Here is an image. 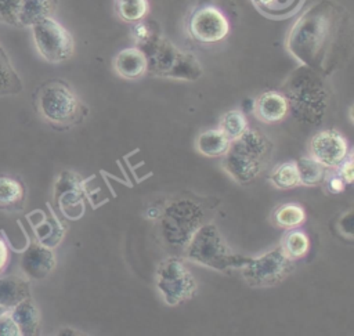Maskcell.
Here are the masks:
<instances>
[{"mask_svg":"<svg viewBox=\"0 0 354 336\" xmlns=\"http://www.w3.org/2000/svg\"><path fill=\"white\" fill-rule=\"evenodd\" d=\"M162 234L167 243L185 246L194 232L202 225L203 212L191 199L171 202L160 213Z\"/></svg>","mask_w":354,"mask_h":336,"instance_id":"ba28073f","label":"cell"},{"mask_svg":"<svg viewBox=\"0 0 354 336\" xmlns=\"http://www.w3.org/2000/svg\"><path fill=\"white\" fill-rule=\"evenodd\" d=\"M6 311H8V310H6V308H3V307L0 306V317H1V315H3Z\"/></svg>","mask_w":354,"mask_h":336,"instance_id":"836d02e7","label":"cell"},{"mask_svg":"<svg viewBox=\"0 0 354 336\" xmlns=\"http://www.w3.org/2000/svg\"><path fill=\"white\" fill-rule=\"evenodd\" d=\"M37 111L44 120L57 126H68L79 119L82 104L66 83L54 80L40 88Z\"/></svg>","mask_w":354,"mask_h":336,"instance_id":"52a82bcc","label":"cell"},{"mask_svg":"<svg viewBox=\"0 0 354 336\" xmlns=\"http://www.w3.org/2000/svg\"><path fill=\"white\" fill-rule=\"evenodd\" d=\"M337 174L343 178V181L350 185L354 181V169H353V152L348 151L346 158L335 167Z\"/></svg>","mask_w":354,"mask_h":336,"instance_id":"f1b7e54d","label":"cell"},{"mask_svg":"<svg viewBox=\"0 0 354 336\" xmlns=\"http://www.w3.org/2000/svg\"><path fill=\"white\" fill-rule=\"evenodd\" d=\"M295 268L281 246H277L261 256L250 257L241 268L245 282L252 288H272L286 279Z\"/></svg>","mask_w":354,"mask_h":336,"instance_id":"9c48e42d","label":"cell"},{"mask_svg":"<svg viewBox=\"0 0 354 336\" xmlns=\"http://www.w3.org/2000/svg\"><path fill=\"white\" fill-rule=\"evenodd\" d=\"M54 202L69 220H79L84 213L86 181L75 171H62L54 184Z\"/></svg>","mask_w":354,"mask_h":336,"instance_id":"7c38bea8","label":"cell"},{"mask_svg":"<svg viewBox=\"0 0 354 336\" xmlns=\"http://www.w3.org/2000/svg\"><path fill=\"white\" fill-rule=\"evenodd\" d=\"M0 336H21L19 328L12 319L10 311H6L0 317Z\"/></svg>","mask_w":354,"mask_h":336,"instance_id":"f546056e","label":"cell"},{"mask_svg":"<svg viewBox=\"0 0 354 336\" xmlns=\"http://www.w3.org/2000/svg\"><path fill=\"white\" fill-rule=\"evenodd\" d=\"M271 220L274 225L282 230L299 228L306 221V212L299 203H283L275 207Z\"/></svg>","mask_w":354,"mask_h":336,"instance_id":"603a6c76","label":"cell"},{"mask_svg":"<svg viewBox=\"0 0 354 336\" xmlns=\"http://www.w3.org/2000/svg\"><path fill=\"white\" fill-rule=\"evenodd\" d=\"M249 127L246 116L242 111L239 109H231L227 111L221 119H220V130L231 140H236L238 137H241L246 129Z\"/></svg>","mask_w":354,"mask_h":336,"instance_id":"4316f807","label":"cell"},{"mask_svg":"<svg viewBox=\"0 0 354 336\" xmlns=\"http://www.w3.org/2000/svg\"><path fill=\"white\" fill-rule=\"evenodd\" d=\"M57 6L58 0H0V22L30 28L41 18L51 17Z\"/></svg>","mask_w":354,"mask_h":336,"instance_id":"8fae6325","label":"cell"},{"mask_svg":"<svg viewBox=\"0 0 354 336\" xmlns=\"http://www.w3.org/2000/svg\"><path fill=\"white\" fill-rule=\"evenodd\" d=\"M254 7L270 18H286L293 15L304 0H252Z\"/></svg>","mask_w":354,"mask_h":336,"instance_id":"cb8c5ba5","label":"cell"},{"mask_svg":"<svg viewBox=\"0 0 354 336\" xmlns=\"http://www.w3.org/2000/svg\"><path fill=\"white\" fill-rule=\"evenodd\" d=\"M324 183H325V187L328 189V192L330 194H340L344 191L346 188V183L343 181V178L337 174V171L335 170L333 173H328L326 171V176L324 178Z\"/></svg>","mask_w":354,"mask_h":336,"instance_id":"4dcf8cb0","label":"cell"},{"mask_svg":"<svg viewBox=\"0 0 354 336\" xmlns=\"http://www.w3.org/2000/svg\"><path fill=\"white\" fill-rule=\"evenodd\" d=\"M32 37L41 58L51 64L69 59L75 51V41L71 32L53 17H46L33 24Z\"/></svg>","mask_w":354,"mask_h":336,"instance_id":"30bf717a","label":"cell"},{"mask_svg":"<svg viewBox=\"0 0 354 336\" xmlns=\"http://www.w3.org/2000/svg\"><path fill=\"white\" fill-rule=\"evenodd\" d=\"M115 72L127 80H136L147 73V58L141 48L127 47L113 58Z\"/></svg>","mask_w":354,"mask_h":336,"instance_id":"e0dca14e","label":"cell"},{"mask_svg":"<svg viewBox=\"0 0 354 336\" xmlns=\"http://www.w3.org/2000/svg\"><path fill=\"white\" fill-rule=\"evenodd\" d=\"M25 199V188L22 183L8 174H0V209L19 210Z\"/></svg>","mask_w":354,"mask_h":336,"instance_id":"44dd1931","label":"cell"},{"mask_svg":"<svg viewBox=\"0 0 354 336\" xmlns=\"http://www.w3.org/2000/svg\"><path fill=\"white\" fill-rule=\"evenodd\" d=\"M141 46L147 58V72L181 80L201 77L202 66L199 61L192 54L177 48L169 39L151 33Z\"/></svg>","mask_w":354,"mask_h":336,"instance_id":"3957f363","label":"cell"},{"mask_svg":"<svg viewBox=\"0 0 354 336\" xmlns=\"http://www.w3.org/2000/svg\"><path fill=\"white\" fill-rule=\"evenodd\" d=\"M271 140L257 129L248 127L246 131L231 141L228 151L221 156L223 169L239 184L256 178L272 155Z\"/></svg>","mask_w":354,"mask_h":336,"instance_id":"7a4b0ae2","label":"cell"},{"mask_svg":"<svg viewBox=\"0 0 354 336\" xmlns=\"http://www.w3.org/2000/svg\"><path fill=\"white\" fill-rule=\"evenodd\" d=\"M281 249L283 253L293 261L303 259L310 250V238L308 235L299 228L286 230L281 239Z\"/></svg>","mask_w":354,"mask_h":336,"instance_id":"7402d4cb","label":"cell"},{"mask_svg":"<svg viewBox=\"0 0 354 336\" xmlns=\"http://www.w3.org/2000/svg\"><path fill=\"white\" fill-rule=\"evenodd\" d=\"M299 181L303 187H317L324 183L326 176V167H324L319 162H317L311 156H303L296 160Z\"/></svg>","mask_w":354,"mask_h":336,"instance_id":"d4e9b609","label":"cell"},{"mask_svg":"<svg viewBox=\"0 0 354 336\" xmlns=\"http://www.w3.org/2000/svg\"><path fill=\"white\" fill-rule=\"evenodd\" d=\"M10 314L19 328L21 336L37 335L40 330V310L32 297L21 300L10 310Z\"/></svg>","mask_w":354,"mask_h":336,"instance_id":"d6986e66","label":"cell"},{"mask_svg":"<svg viewBox=\"0 0 354 336\" xmlns=\"http://www.w3.org/2000/svg\"><path fill=\"white\" fill-rule=\"evenodd\" d=\"M30 296V283L25 275H0V306L11 310L21 300Z\"/></svg>","mask_w":354,"mask_h":336,"instance_id":"ac0fdd59","label":"cell"},{"mask_svg":"<svg viewBox=\"0 0 354 336\" xmlns=\"http://www.w3.org/2000/svg\"><path fill=\"white\" fill-rule=\"evenodd\" d=\"M308 151L324 167L335 169L348 153V144L339 131L321 130L311 137Z\"/></svg>","mask_w":354,"mask_h":336,"instance_id":"5bb4252c","label":"cell"},{"mask_svg":"<svg viewBox=\"0 0 354 336\" xmlns=\"http://www.w3.org/2000/svg\"><path fill=\"white\" fill-rule=\"evenodd\" d=\"M254 115L263 123H278L289 113L286 97L279 91H266L260 94L253 104Z\"/></svg>","mask_w":354,"mask_h":336,"instance_id":"2e32d148","label":"cell"},{"mask_svg":"<svg viewBox=\"0 0 354 336\" xmlns=\"http://www.w3.org/2000/svg\"><path fill=\"white\" fill-rule=\"evenodd\" d=\"M7 260H8V249L6 242L0 238V271L6 267Z\"/></svg>","mask_w":354,"mask_h":336,"instance_id":"d6a6232c","label":"cell"},{"mask_svg":"<svg viewBox=\"0 0 354 336\" xmlns=\"http://www.w3.org/2000/svg\"><path fill=\"white\" fill-rule=\"evenodd\" d=\"M350 46V15L333 0L314 3L295 22L286 37V48L296 59L325 75L343 64Z\"/></svg>","mask_w":354,"mask_h":336,"instance_id":"6da1fadb","label":"cell"},{"mask_svg":"<svg viewBox=\"0 0 354 336\" xmlns=\"http://www.w3.org/2000/svg\"><path fill=\"white\" fill-rule=\"evenodd\" d=\"M268 180L278 189H292L299 187L300 181L296 160H288L277 165L271 170Z\"/></svg>","mask_w":354,"mask_h":336,"instance_id":"484cf974","label":"cell"},{"mask_svg":"<svg viewBox=\"0 0 354 336\" xmlns=\"http://www.w3.org/2000/svg\"><path fill=\"white\" fill-rule=\"evenodd\" d=\"M299 83L293 77L292 86L283 94L289 111L304 123H318L326 109V94L322 83L311 73H299Z\"/></svg>","mask_w":354,"mask_h":336,"instance_id":"8992f818","label":"cell"},{"mask_svg":"<svg viewBox=\"0 0 354 336\" xmlns=\"http://www.w3.org/2000/svg\"><path fill=\"white\" fill-rule=\"evenodd\" d=\"M118 15L126 22L141 21L148 12L147 0H115Z\"/></svg>","mask_w":354,"mask_h":336,"instance_id":"83f0119b","label":"cell"},{"mask_svg":"<svg viewBox=\"0 0 354 336\" xmlns=\"http://www.w3.org/2000/svg\"><path fill=\"white\" fill-rule=\"evenodd\" d=\"M231 140L220 130H206L202 131L195 141L196 151L207 158H220L223 156L230 148Z\"/></svg>","mask_w":354,"mask_h":336,"instance_id":"ffe728a7","label":"cell"},{"mask_svg":"<svg viewBox=\"0 0 354 336\" xmlns=\"http://www.w3.org/2000/svg\"><path fill=\"white\" fill-rule=\"evenodd\" d=\"M184 253L188 261L221 272L242 268L250 259L232 252L213 223L202 224L194 232Z\"/></svg>","mask_w":354,"mask_h":336,"instance_id":"277c9868","label":"cell"},{"mask_svg":"<svg viewBox=\"0 0 354 336\" xmlns=\"http://www.w3.org/2000/svg\"><path fill=\"white\" fill-rule=\"evenodd\" d=\"M155 283L163 301L170 306H178L191 300L196 292V281L185 265V263L176 256L163 259L155 270Z\"/></svg>","mask_w":354,"mask_h":336,"instance_id":"5b68a950","label":"cell"},{"mask_svg":"<svg viewBox=\"0 0 354 336\" xmlns=\"http://www.w3.org/2000/svg\"><path fill=\"white\" fill-rule=\"evenodd\" d=\"M21 271L28 279L40 281L47 278L57 265V257L51 248L32 241L21 256Z\"/></svg>","mask_w":354,"mask_h":336,"instance_id":"9a60e30c","label":"cell"},{"mask_svg":"<svg viewBox=\"0 0 354 336\" xmlns=\"http://www.w3.org/2000/svg\"><path fill=\"white\" fill-rule=\"evenodd\" d=\"M188 32L199 43H217L228 35L230 22L217 7L201 6L188 19Z\"/></svg>","mask_w":354,"mask_h":336,"instance_id":"4fadbf2b","label":"cell"},{"mask_svg":"<svg viewBox=\"0 0 354 336\" xmlns=\"http://www.w3.org/2000/svg\"><path fill=\"white\" fill-rule=\"evenodd\" d=\"M131 32H133V37L136 39V41H137L138 44L144 43V41L149 37V35L152 33V32L149 30V28L147 26V24H144V22H141V21H137V22H136V25L133 26Z\"/></svg>","mask_w":354,"mask_h":336,"instance_id":"1f68e13d","label":"cell"}]
</instances>
